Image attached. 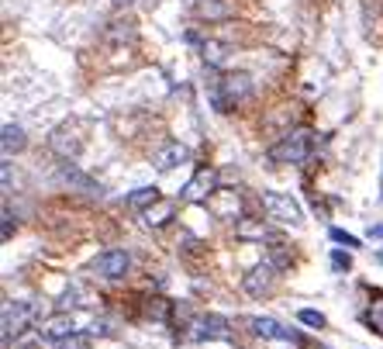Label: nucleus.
<instances>
[{"instance_id":"nucleus-10","label":"nucleus","mask_w":383,"mask_h":349,"mask_svg":"<svg viewBox=\"0 0 383 349\" xmlns=\"http://www.w3.org/2000/svg\"><path fill=\"white\" fill-rule=\"evenodd\" d=\"M273 273H276V266L273 263H262V266H256L249 277H245V294H252V297H262L269 287H273Z\"/></svg>"},{"instance_id":"nucleus-26","label":"nucleus","mask_w":383,"mask_h":349,"mask_svg":"<svg viewBox=\"0 0 383 349\" xmlns=\"http://www.w3.org/2000/svg\"><path fill=\"white\" fill-rule=\"evenodd\" d=\"M11 239V211H4V242Z\"/></svg>"},{"instance_id":"nucleus-25","label":"nucleus","mask_w":383,"mask_h":349,"mask_svg":"<svg viewBox=\"0 0 383 349\" xmlns=\"http://www.w3.org/2000/svg\"><path fill=\"white\" fill-rule=\"evenodd\" d=\"M369 325H376V332L383 335V311H376V315H369Z\"/></svg>"},{"instance_id":"nucleus-12","label":"nucleus","mask_w":383,"mask_h":349,"mask_svg":"<svg viewBox=\"0 0 383 349\" xmlns=\"http://www.w3.org/2000/svg\"><path fill=\"white\" fill-rule=\"evenodd\" d=\"M187 146H180V142H169V146H163L156 156H152V163H156V170H176L180 163H187Z\"/></svg>"},{"instance_id":"nucleus-1","label":"nucleus","mask_w":383,"mask_h":349,"mask_svg":"<svg viewBox=\"0 0 383 349\" xmlns=\"http://www.w3.org/2000/svg\"><path fill=\"white\" fill-rule=\"evenodd\" d=\"M311 152H314V132H311V128H297V132L283 135V139L269 149V159H273V163H304Z\"/></svg>"},{"instance_id":"nucleus-3","label":"nucleus","mask_w":383,"mask_h":349,"mask_svg":"<svg viewBox=\"0 0 383 349\" xmlns=\"http://www.w3.org/2000/svg\"><path fill=\"white\" fill-rule=\"evenodd\" d=\"M262 208L269 211L273 221H287V225H300V221H304L297 201L287 197V194H262Z\"/></svg>"},{"instance_id":"nucleus-13","label":"nucleus","mask_w":383,"mask_h":349,"mask_svg":"<svg viewBox=\"0 0 383 349\" xmlns=\"http://www.w3.org/2000/svg\"><path fill=\"white\" fill-rule=\"evenodd\" d=\"M76 332V325H73V318L70 315H52V318H45L42 325H39V335H45V339H66V335H73Z\"/></svg>"},{"instance_id":"nucleus-8","label":"nucleus","mask_w":383,"mask_h":349,"mask_svg":"<svg viewBox=\"0 0 383 349\" xmlns=\"http://www.w3.org/2000/svg\"><path fill=\"white\" fill-rule=\"evenodd\" d=\"M190 339H228V321L221 315H204L190 325Z\"/></svg>"},{"instance_id":"nucleus-18","label":"nucleus","mask_w":383,"mask_h":349,"mask_svg":"<svg viewBox=\"0 0 383 349\" xmlns=\"http://www.w3.org/2000/svg\"><path fill=\"white\" fill-rule=\"evenodd\" d=\"M156 201H159V190H156V187H142V190H135V194H132V201H128V204H132L135 211H145V208H149V204H156Z\"/></svg>"},{"instance_id":"nucleus-6","label":"nucleus","mask_w":383,"mask_h":349,"mask_svg":"<svg viewBox=\"0 0 383 349\" xmlns=\"http://www.w3.org/2000/svg\"><path fill=\"white\" fill-rule=\"evenodd\" d=\"M128 252L125 249H107V252H101L97 256V263H94V270L101 273V277H107V280H121L125 273H128Z\"/></svg>"},{"instance_id":"nucleus-16","label":"nucleus","mask_w":383,"mask_h":349,"mask_svg":"<svg viewBox=\"0 0 383 349\" xmlns=\"http://www.w3.org/2000/svg\"><path fill=\"white\" fill-rule=\"evenodd\" d=\"M66 183H73V187H80V190H87V194H101V187L90 180V177H83L76 166H63V173H59Z\"/></svg>"},{"instance_id":"nucleus-21","label":"nucleus","mask_w":383,"mask_h":349,"mask_svg":"<svg viewBox=\"0 0 383 349\" xmlns=\"http://www.w3.org/2000/svg\"><path fill=\"white\" fill-rule=\"evenodd\" d=\"M297 318H300L307 328H324V315H321V311H311V308H304Z\"/></svg>"},{"instance_id":"nucleus-4","label":"nucleus","mask_w":383,"mask_h":349,"mask_svg":"<svg viewBox=\"0 0 383 349\" xmlns=\"http://www.w3.org/2000/svg\"><path fill=\"white\" fill-rule=\"evenodd\" d=\"M32 321H35V304H28V301H11V304L4 308V342H11V335L25 332Z\"/></svg>"},{"instance_id":"nucleus-15","label":"nucleus","mask_w":383,"mask_h":349,"mask_svg":"<svg viewBox=\"0 0 383 349\" xmlns=\"http://www.w3.org/2000/svg\"><path fill=\"white\" fill-rule=\"evenodd\" d=\"M104 39L107 42H135V21H111Z\"/></svg>"},{"instance_id":"nucleus-19","label":"nucleus","mask_w":383,"mask_h":349,"mask_svg":"<svg viewBox=\"0 0 383 349\" xmlns=\"http://www.w3.org/2000/svg\"><path fill=\"white\" fill-rule=\"evenodd\" d=\"M225 56H228L225 46H218V42H204V63H211V66H225Z\"/></svg>"},{"instance_id":"nucleus-20","label":"nucleus","mask_w":383,"mask_h":349,"mask_svg":"<svg viewBox=\"0 0 383 349\" xmlns=\"http://www.w3.org/2000/svg\"><path fill=\"white\" fill-rule=\"evenodd\" d=\"M87 342H90V332H87V335H76V332H73V335H66V339H56L52 346H56V349H87Z\"/></svg>"},{"instance_id":"nucleus-14","label":"nucleus","mask_w":383,"mask_h":349,"mask_svg":"<svg viewBox=\"0 0 383 349\" xmlns=\"http://www.w3.org/2000/svg\"><path fill=\"white\" fill-rule=\"evenodd\" d=\"M169 218H173V201H163V197L142 211V221H145L149 228H159V225H166Z\"/></svg>"},{"instance_id":"nucleus-23","label":"nucleus","mask_w":383,"mask_h":349,"mask_svg":"<svg viewBox=\"0 0 383 349\" xmlns=\"http://www.w3.org/2000/svg\"><path fill=\"white\" fill-rule=\"evenodd\" d=\"M331 266H335V270H349V266H352V256L342 252V249H335V252H331Z\"/></svg>"},{"instance_id":"nucleus-5","label":"nucleus","mask_w":383,"mask_h":349,"mask_svg":"<svg viewBox=\"0 0 383 349\" xmlns=\"http://www.w3.org/2000/svg\"><path fill=\"white\" fill-rule=\"evenodd\" d=\"M80 128H83V121H73V125H63L59 132H52V152H59L63 159H70V156H76L80 152V146H83V139H80Z\"/></svg>"},{"instance_id":"nucleus-9","label":"nucleus","mask_w":383,"mask_h":349,"mask_svg":"<svg viewBox=\"0 0 383 349\" xmlns=\"http://www.w3.org/2000/svg\"><path fill=\"white\" fill-rule=\"evenodd\" d=\"M214 183H218V173H214V170H200V173L183 187V201H190V204L207 201V194H214Z\"/></svg>"},{"instance_id":"nucleus-17","label":"nucleus","mask_w":383,"mask_h":349,"mask_svg":"<svg viewBox=\"0 0 383 349\" xmlns=\"http://www.w3.org/2000/svg\"><path fill=\"white\" fill-rule=\"evenodd\" d=\"M4 152H21L25 149V132L18 125H4V139H0Z\"/></svg>"},{"instance_id":"nucleus-2","label":"nucleus","mask_w":383,"mask_h":349,"mask_svg":"<svg viewBox=\"0 0 383 349\" xmlns=\"http://www.w3.org/2000/svg\"><path fill=\"white\" fill-rule=\"evenodd\" d=\"M252 90V83H249V77L245 73H235V77H221L218 83H211V90H207V97H211V104H214V111H221V114H228L231 108H235V101H242L245 94Z\"/></svg>"},{"instance_id":"nucleus-28","label":"nucleus","mask_w":383,"mask_h":349,"mask_svg":"<svg viewBox=\"0 0 383 349\" xmlns=\"http://www.w3.org/2000/svg\"><path fill=\"white\" fill-rule=\"evenodd\" d=\"M380 263H383V249H380Z\"/></svg>"},{"instance_id":"nucleus-22","label":"nucleus","mask_w":383,"mask_h":349,"mask_svg":"<svg viewBox=\"0 0 383 349\" xmlns=\"http://www.w3.org/2000/svg\"><path fill=\"white\" fill-rule=\"evenodd\" d=\"M331 239H335V242H342V246H349V249H359V239H355V235H349V232H342V228H331Z\"/></svg>"},{"instance_id":"nucleus-11","label":"nucleus","mask_w":383,"mask_h":349,"mask_svg":"<svg viewBox=\"0 0 383 349\" xmlns=\"http://www.w3.org/2000/svg\"><path fill=\"white\" fill-rule=\"evenodd\" d=\"M245 325H249V332L259 335V339H293V332L283 328L276 318H249Z\"/></svg>"},{"instance_id":"nucleus-7","label":"nucleus","mask_w":383,"mask_h":349,"mask_svg":"<svg viewBox=\"0 0 383 349\" xmlns=\"http://www.w3.org/2000/svg\"><path fill=\"white\" fill-rule=\"evenodd\" d=\"M190 11L204 21H221L235 14V0H190Z\"/></svg>"},{"instance_id":"nucleus-27","label":"nucleus","mask_w":383,"mask_h":349,"mask_svg":"<svg viewBox=\"0 0 383 349\" xmlns=\"http://www.w3.org/2000/svg\"><path fill=\"white\" fill-rule=\"evenodd\" d=\"M114 4H132V0H114Z\"/></svg>"},{"instance_id":"nucleus-24","label":"nucleus","mask_w":383,"mask_h":349,"mask_svg":"<svg viewBox=\"0 0 383 349\" xmlns=\"http://www.w3.org/2000/svg\"><path fill=\"white\" fill-rule=\"evenodd\" d=\"M107 328H111L107 321H94V325H90V335H107Z\"/></svg>"}]
</instances>
